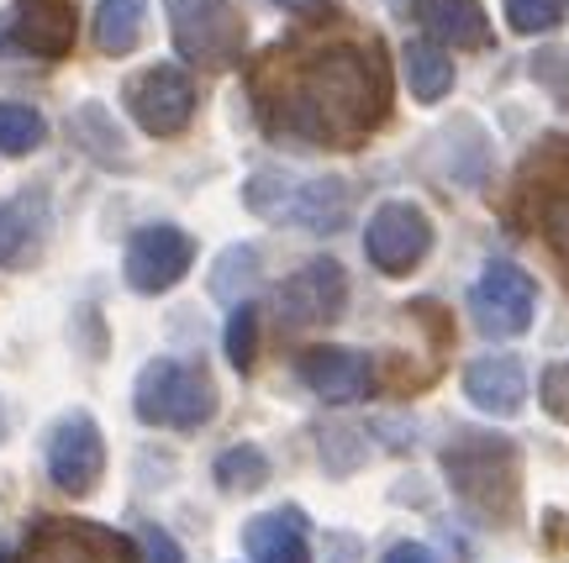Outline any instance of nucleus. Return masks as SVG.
I'll return each mask as SVG.
<instances>
[{"label":"nucleus","mask_w":569,"mask_h":563,"mask_svg":"<svg viewBox=\"0 0 569 563\" xmlns=\"http://www.w3.org/2000/svg\"><path fill=\"white\" fill-rule=\"evenodd\" d=\"M259 121L296 148H359L390 111L380 42H327L259 74Z\"/></svg>","instance_id":"obj_1"},{"label":"nucleus","mask_w":569,"mask_h":563,"mask_svg":"<svg viewBox=\"0 0 569 563\" xmlns=\"http://www.w3.org/2000/svg\"><path fill=\"white\" fill-rule=\"evenodd\" d=\"M443 480L475 522L501 532L522 505V453L501 432H459L443 448Z\"/></svg>","instance_id":"obj_2"},{"label":"nucleus","mask_w":569,"mask_h":563,"mask_svg":"<svg viewBox=\"0 0 569 563\" xmlns=\"http://www.w3.org/2000/svg\"><path fill=\"white\" fill-rule=\"evenodd\" d=\"M243 205L264 222L296 227V232H338L348 222V184L338 174H322V180H296L284 169H253L243 184Z\"/></svg>","instance_id":"obj_3"},{"label":"nucleus","mask_w":569,"mask_h":563,"mask_svg":"<svg viewBox=\"0 0 569 563\" xmlns=\"http://www.w3.org/2000/svg\"><path fill=\"white\" fill-rule=\"evenodd\" d=\"M132 416L142 426L196 432L217 416V384L196 359H153L132 380Z\"/></svg>","instance_id":"obj_4"},{"label":"nucleus","mask_w":569,"mask_h":563,"mask_svg":"<svg viewBox=\"0 0 569 563\" xmlns=\"http://www.w3.org/2000/svg\"><path fill=\"white\" fill-rule=\"evenodd\" d=\"M169 38L196 69H232L248 48V21L238 0H163Z\"/></svg>","instance_id":"obj_5"},{"label":"nucleus","mask_w":569,"mask_h":563,"mask_svg":"<svg viewBox=\"0 0 569 563\" xmlns=\"http://www.w3.org/2000/svg\"><path fill=\"white\" fill-rule=\"evenodd\" d=\"M127 117L138 121L148 138H174L196 117V80L180 63H148L142 74L122 84Z\"/></svg>","instance_id":"obj_6"},{"label":"nucleus","mask_w":569,"mask_h":563,"mask_svg":"<svg viewBox=\"0 0 569 563\" xmlns=\"http://www.w3.org/2000/svg\"><path fill=\"white\" fill-rule=\"evenodd\" d=\"M42 463H48V480L59 484L63 495H90L106 474V438L90 411H69L48 426V448H42Z\"/></svg>","instance_id":"obj_7"},{"label":"nucleus","mask_w":569,"mask_h":563,"mask_svg":"<svg viewBox=\"0 0 569 563\" xmlns=\"http://www.w3.org/2000/svg\"><path fill=\"white\" fill-rule=\"evenodd\" d=\"M469 311H475V326L496 342L522 338L538 316V284L532 274H522L517 263H490L486 274L469 290Z\"/></svg>","instance_id":"obj_8"},{"label":"nucleus","mask_w":569,"mask_h":563,"mask_svg":"<svg viewBox=\"0 0 569 563\" xmlns=\"http://www.w3.org/2000/svg\"><path fill=\"white\" fill-rule=\"evenodd\" d=\"M196 263V238L180 232L174 222H153V227H138L127 238V253H122V274H127V290L138 295H163L190 274Z\"/></svg>","instance_id":"obj_9"},{"label":"nucleus","mask_w":569,"mask_h":563,"mask_svg":"<svg viewBox=\"0 0 569 563\" xmlns=\"http://www.w3.org/2000/svg\"><path fill=\"white\" fill-rule=\"evenodd\" d=\"M274 311L284 326L311 332V326H332L348 311V269L338 259H311L301 263L290 280L274 290Z\"/></svg>","instance_id":"obj_10"},{"label":"nucleus","mask_w":569,"mask_h":563,"mask_svg":"<svg viewBox=\"0 0 569 563\" xmlns=\"http://www.w3.org/2000/svg\"><path fill=\"white\" fill-rule=\"evenodd\" d=\"M427 248H432V222H427L422 205H411V201H386L365 227L369 263L380 274H390V280L411 274L427 259Z\"/></svg>","instance_id":"obj_11"},{"label":"nucleus","mask_w":569,"mask_h":563,"mask_svg":"<svg viewBox=\"0 0 569 563\" xmlns=\"http://www.w3.org/2000/svg\"><path fill=\"white\" fill-rule=\"evenodd\" d=\"M6 563H138L132 547L90 522H42Z\"/></svg>","instance_id":"obj_12"},{"label":"nucleus","mask_w":569,"mask_h":563,"mask_svg":"<svg viewBox=\"0 0 569 563\" xmlns=\"http://www.w3.org/2000/svg\"><path fill=\"white\" fill-rule=\"evenodd\" d=\"M296 374L306 380L311 395H322L327 405H353L369 395V353L359 348H306L296 359Z\"/></svg>","instance_id":"obj_13"},{"label":"nucleus","mask_w":569,"mask_h":563,"mask_svg":"<svg viewBox=\"0 0 569 563\" xmlns=\"http://www.w3.org/2000/svg\"><path fill=\"white\" fill-rule=\"evenodd\" d=\"M528 211L532 222L543 227V238H549V248L559 253V263L569 274V148H553V153H543L532 163Z\"/></svg>","instance_id":"obj_14"},{"label":"nucleus","mask_w":569,"mask_h":563,"mask_svg":"<svg viewBox=\"0 0 569 563\" xmlns=\"http://www.w3.org/2000/svg\"><path fill=\"white\" fill-rule=\"evenodd\" d=\"M465 395H469V405L486 411V416H517V411L528 405V374H522L517 353H486V359L469 363Z\"/></svg>","instance_id":"obj_15"},{"label":"nucleus","mask_w":569,"mask_h":563,"mask_svg":"<svg viewBox=\"0 0 569 563\" xmlns=\"http://www.w3.org/2000/svg\"><path fill=\"white\" fill-rule=\"evenodd\" d=\"M11 38L32 59H63L74 48V0H17Z\"/></svg>","instance_id":"obj_16"},{"label":"nucleus","mask_w":569,"mask_h":563,"mask_svg":"<svg viewBox=\"0 0 569 563\" xmlns=\"http://www.w3.org/2000/svg\"><path fill=\"white\" fill-rule=\"evenodd\" d=\"M243 553L253 563H311L306 547V516L296 505L264 511V516H248L243 522Z\"/></svg>","instance_id":"obj_17"},{"label":"nucleus","mask_w":569,"mask_h":563,"mask_svg":"<svg viewBox=\"0 0 569 563\" xmlns=\"http://www.w3.org/2000/svg\"><path fill=\"white\" fill-rule=\"evenodd\" d=\"M411 17L432 32V42L490 48V21H486V6H480V0H411Z\"/></svg>","instance_id":"obj_18"},{"label":"nucleus","mask_w":569,"mask_h":563,"mask_svg":"<svg viewBox=\"0 0 569 563\" xmlns=\"http://www.w3.org/2000/svg\"><path fill=\"white\" fill-rule=\"evenodd\" d=\"M401 69H407V90L422 105L443 101L448 90H453V59H448L432 38H411L407 48H401Z\"/></svg>","instance_id":"obj_19"},{"label":"nucleus","mask_w":569,"mask_h":563,"mask_svg":"<svg viewBox=\"0 0 569 563\" xmlns=\"http://www.w3.org/2000/svg\"><path fill=\"white\" fill-rule=\"evenodd\" d=\"M148 27V0H101L96 6V48L106 59H127L142 42Z\"/></svg>","instance_id":"obj_20"},{"label":"nucleus","mask_w":569,"mask_h":563,"mask_svg":"<svg viewBox=\"0 0 569 563\" xmlns=\"http://www.w3.org/2000/svg\"><path fill=\"white\" fill-rule=\"evenodd\" d=\"M69 138L80 142L84 153L96 163H106V169H127V148H122V132L111 127V117H106L101 101H84L74 117H69Z\"/></svg>","instance_id":"obj_21"},{"label":"nucleus","mask_w":569,"mask_h":563,"mask_svg":"<svg viewBox=\"0 0 569 563\" xmlns=\"http://www.w3.org/2000/svg\"><path fill=\"white\" fill-rule=\"evenodd\" d=\"M211 474H217V490H227V495H253V490L269 484V459H264V448L238 443L217 453Z\"/></svg>","instance_id":"obj_22"},{"label":"nucleus","mask_w":569,"mask_h":563,"mask_svg":"<svg viewBox=\"0 0 569 563\" xmlns=\"http://www.w3.org/2000/svg\"><path fill=\"white\" fill-rule=\"evenodd\" d=\"M42 142H48L42 111H32L21 101H0V153L6 159H27V153H38Z\"/></svg>","instance_id":"obj_23"},{"label":"nucleus","mask_w":569,"mask_h":563,"mask_svg":"<svg viewBox=\"0 0 569 563\" xmlns=\"http://www.w3.org/2000/svg\"><path fill=\"white\" fill-rule=\"evenodd\" d=\"M317 453H322L327 474H353L369 463V443L359 426H317Z\"/></svg>","instance_id":"obj_24"},{"label":"nucleus","mask_w":569,"mask_h":563,"mask_svg":"<svg viewBox=\"0 0 569 563\" xmlns=\"http://www.w3.org/2000/svg\"><path fill=\"white\" fill-rule=\"evenodd\" d=\"M32 238H38V211H32V201H0V269L27 259Z\"/></svg>","instance_id":"obj_25"},{"label":"nucleus","mask_w":569,"mask_h":563,"mask_svg":"<svg viewBox=\"0 0 569 563\" xmlns=\"http://www.w3.org/2000/svg\"><path fill=\"white\" fill-rule=\"evenodd\" d=\"M253 280H259V253L253 248H227L217 259V274H211V295L217 301H238Z\"/></svg>","instance_id":"obj_26"},{"label":"nucleus","mask_w":569,"mask_h":563,"mask_svg":"<svg viewBox=\"0 0 569 563\" xmlns=\"http://www.w3.org/2000/svg\"><path fill=\"white\" fill-rule=\"evenodd\" d=\"M253 353H259V305L253 301H238V311L227 316V359L238 374L253 369Z\"/></svg>","instance_id":"obj_27"},{"label":"nucleus","mask_w":569,"mask_h":563,"mask_svg":"<svg viewBox=\"0 0 569 563\" xmlns=\"http://www.w3.org/2000/svg\"><path fill=\"white\" fill-rule=\"evenodd\" d=\"M565 11H569V0H507V27L522 32V38H538V32L559 27Z\"/></svg>","instance_id":"obj_28"},{"label":"nucleus","mask_w":569,"mask_h":563,"mask_svg":"<svg viewBox=\"0 0 569 563\" xmlns=\"http://www.w3.org/2000/svg\"><path fill=\"white\" fill-rule=\"evenodd\" d=\"M532 80L569 111V48H543V53L532 59Z\"/></svg>","instance_id":"obj_29"},{"label":"nucleus","mask_w":569,"mask_h":563,"mask_svg":"<svg viewBox=\"0 0 569 563\" xmlns=\"http://www.w3.org/2000/svg\"><path fill=\"white\" fill-rule=\"evenodd\" d=\"M138 547H142V563H184L180 543L159 522H138Z\"/></svg>","instance_id":"obj_30"},{"label":"nucleus","mask_w":569,"mask_h":563,"mask_svg":"<svg viewBox=\"0 0 569 563\" xmlns=\"http://www.w3.org/2000/svg\"><path fill=\"white\" fill-rule=\"evenodd\" d=\"M543 411H549L553 422H569V359L553 363L549 374H543Z\"/></svg>","instance_id":"obj_31"},{"label":"nucleus","mask_w":569,"mask_h":563,"mask_svg":"<svg viewBox=\"0 0 569 563\" xmlns=\"http://www.w3.org/2000/svg\"><path fill=\"white\" fill-rule=\"evenodd\" d=\"M380 563H438V553H432L427 543H390Z\"/></svg>","instance_id":"obj_32"},{"label":"nucleus","mask_w":569,"mask_h":563,"mask_svg":"<svg viewBox=\"0 0 569 563\" xmlns=\"http://www.w3.org/2000/svg\"><path fill=\"white\" fill-rule=\"evenodd\" d=\"M274 6H290V11H311V6H322V0H274Z\"/></svg>","instance_id":"obj_33"},{"label":"nucleus","mask_w":569,"mask_h":563,"mask_svg":"<svg viewBox=\"0 0 569 563\" xmlns=\"http://www.w3.org/2000/svg\"><path fill=\"white\" fill-rule=\"evenodd\" d=\"M6 432H11V416H6V401H0V443H6Z\"/></svg>","instance_id":"obj_34"}]
</instances>
